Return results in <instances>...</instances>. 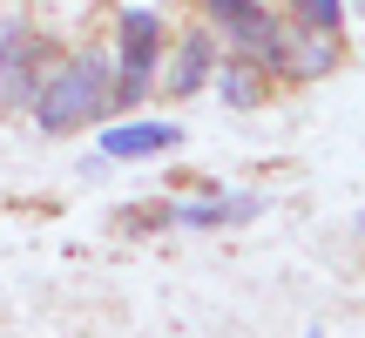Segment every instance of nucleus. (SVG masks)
<instances>
[{
	"label": "nucleus",
	"instance_id": "obj_1",
	"mask_svg": "<svg viewBox=\"0 0 365 338\" xmlns=\"http://www.w3.org/2000/svg\"><path fill=\"white\" fill-rule=\"evenodd\" d=\"M108 102H115L108 61H102V54H75V61H61V75H48L34 116H41V129H48V135H61V129H81V122L108 116Z\"/></svg>",
	"mask_w": 365,
	"mask_h": 338
},
{
	"label": "nucleus",
	"instance_id": "obj_2",
	"mask_svg": "<svg viewBox=\"0 0 365 338\" xmlns=\"http://www.w3.org/2000/svg\"><path fill=\"white\" fill-rule=\"evenodd\" d=\"M210 7V21L223 27V41H230L244 61H257V68H277V48H284V27L271 21V14L257 7V0H203Z\"/></svg>",
	"mask_w": 365,
	"mask_h": 338
},
{
	"label": "nucleus",
	"instance_id": "obj_3",
	"mask_svg": "<svg viewBox=\"0 0 365 338\" xmlns=\"http://www.w3.org/2000/svg\"><path fill=\"white\" fill-rule=\"evenodd\" d=\"M156 48H163V21L149 7L122 14V81H115V102H135L156 75Z\"/></svg>",
	"mask_w": 365,
	"mask_h": 338
},
{
	"label": "nucleus",
	"instance_id": "obj_4",
	"mask_svg": "<svg viewBox=\"0 0 365 338\" xmlns=\"http://www.w3.org/2000/svg\"><path fill=\"white\" fill-rule=\"evenodd\" d=\"M176 143H182V129H170V122H122V129L102 135V156H163Z\"/></svg>",
	"mask_w": 365,
	"mask_h": 338
},
{
	"label": "nucleus",
	"instance_id": "obj_5",
	"mask_svg": "<svg viewBox=\"0 0 365 338\" xmlns=\"http://www.w3.org/2000/svg\"><path fill=\"white\" fill-rule=\"evenodd\" d=\"M27 68H34V41L27 34H0V108L27 102Z\"/></svg>",
	"mask_w": 365,
	"mask_h": 338
},
{
	"label": "nucleus",
	"instance_id": "obj_6",
	"mask_svg": "<svg viewBox=\"0 0 365 338\" xmlns=\"http://www.w3.org/2000/svg\"><path fill=\"white\" fill-rule=\"evenodd\" d=\"M203 75H210V34H190L176 48V61H170V95H196Z\"/></svg>",
	"mask_w": 365,
	"mask_h": 338
},
{
	"label": "nucleus",
	"instance_id": "obj_7",
	"mask_svg": "<svg viewBox=\"0 0 365 338\" xmlns=\"http://www.w3.org/2000/svg\"><path fill=\"white\" fill-rule=\"evenodd\" d=\"M223 102H230V108H257V102H264L257 61H237V68H223Z\"/></svg>",
	"mask_w": 365,
	"mask_h": 338
},
{
	"label": "nucleus",
	"instance_id": "obj_8",
	"mask_svg": "<svg viewBox=\"0 0 365 338\" xmlns=\"http://www.w3.org/2000/svg\"><path fill=\"white\" fill-rule=\"evenodd\" d=\"M291 14H298V27H312V34H339V21H345L339 0H291Z\"/></svg>",
	"mask_w": 365,
	"mask_h": 338
},
{
	"label": "nucleus",
	"instance_id": "obj_9",
	"mask_svg": "<svg viewBox=\"0 0 365 338\" xmlns=\"http://www.w3.org/2000/svg\"><path fill=\"white\" fill-rule=\"evenodd\" d=\"M359 230H365V217H359Z\"/></svg>",
	"mask_w": 365,
	"mask_h": 338
},
{
	"label": "nucleus",
	"instance_id": "obj_10",
	"mask_svg": "<svg viewBox=\"0 0 365 338\" xmlns=\"http://www.w3.org/2000/svg\"><path fill=\"white\" fill-rule=\"evenodd\" d=\"M359 7H365V0H359Z\"/></svg>",
	"mask_w": 365,
	"mask_h": 338
}]
</instances>
